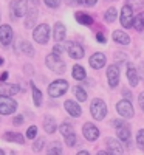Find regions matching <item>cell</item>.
I'll list each match as a JSON object with an SVG mask.
<instances>
[{"mask_svg":"<svg viewBox=\"0 0 144 155\" xmlns=\"http://www.w3.org/2000/svg\"><path fill=\"white\" fill-rule=\"evenodd\" d=\"M45 64H47V67H48L51 71H54V73H57V74H64L65 71H67V64H65V62L61 59V56L56 54V53L48 54L47 59H45Z\"/></svg>","mask_w":144,"mask_h":155,"instance_id":"1","label":"cell"},{"mask_svg":"<svg viewBox=\"0 0 144 155\" xmlns=\"http://www.w3.org/2000/svg\"><path fill=\"white\" fill-rule=\"evenodd\" d=\"M90 113H91V116H93L95 120L102 121L104 118H106V115H107L106 102H104L101 98H95L93 101H91V104H90Z\"/></svg>","mask_w":144,"mask_h":155,"instance_id":"2","label":"cell"},{"mask_svg":"<svg viewBox=\"0 0 144 155\" xmlns=\"http://www.w3.org/2000/svg\"><path fill=\"white\" fill-rule=\"evenodd\" d=\"M67 90H68V82L65 79H57L48 85V93L51 98H59L67 93Z\"/></svg>","mask_w":144,"mask_h":155,"instance_id":"3","label":"cell"},{"mask_svg":"<svg viewBox=\"0 0 144 155\" xmlns=\"http://www.w3.org/2000/svg\"><path fill=\"white\" fill-rule=\"evenodd\" d=\"M17 110V102L11 96L0 95V115H11Z\"/></svg>","mask_w":144,"mask_h":155,"instance_id":"4","label":"cell"},{"mask_svg":"<svg viewBox=\"0 0 144 155\" xmlns=\"http://www.w3.org/2000/svg\"><path fill=\"white\" fill-rule=\"evenodd\" d=\"M116 110L124 120H130L135 116V110H133V106L130 102V99H121L116 104Z\"/></svg>","mask_w":144,"mask_h":155,"instance_id":"5","label":"cell"},{"mask_svg":"<svg viewBox=\"0 0 144 155\" xmlns=\"http://www.w3.org/2000/svg\"><path fill=\"white\" fill-rule=\"evenodd\" d=\"M33 37H34V41L37 44H42L45 45L48 42V39H50V27L47 23H41V25H37L34 33H33Z\"/></svg>","mask_w":144,"mask_h":155,"instance_id":"6","label":"cell"},{"mask_svg":"<svg viewBox=\"0 0 144 155\" xmlns=\"http://www.w3.org/2000/svg\"><path fill=\"white\" fill-rule=\"evenodd\" d=\"M119 23L123 28H132L133 23V8L130 5H124L119 14Z\"/></svg>","mask_w":144,"mask_h":155,"instance_id":"7","label":"cell"},{"mask_svg":"<svg viewBox=\"0 0 144 155\" xmlns=\"http://www.w3.org/2000/svg\"><path fill=\"white\" fill-rule=\"evenodd\" d=\"M28 11V5L25 0H12L11 2V16L12 19H17L27 14Z\"/></svg>","mask_w":144,"mask_h":155,"instance_id":"8","label":"cell"},{"mask_svg":"<svg viewBox=\"0 0 144 155\" xmlns=\"http://www.w3.org/2000/svg\"><path fill=\"white\" fill-rule=\"evenodd\" d=\"M116 135H118V140L121 141V143L130 146V138H132V134H130V127L129 124L124 121L123 124L116 126Z\"/></svg>","mask_w":144,"mask_h":155,"instance_id":"9","label":"cell"},{"mask_svg":"<svg viewBox=\"0 0 144 155\" xmlns=\"http://www.w3.org/2000/svg\"><path fill=\"white\" fill-rule=\"evenodd\" d=\"M65 51L68 53V56L71 59H82L84 58V48L82 45L76 44V42H67L65 44Z\"/></svg>","mask_w":144,"mask_h":155,"instance_id":"10","label":"cell"},{"mask_svg":"<svg viewBox=\"0 0 144 155\" xmlns=\"http://www.w3.org/2000/svg\"><path fill=\"white\" fill-rule=\"evenodd\" d=\"M82 134H84L85 140H88V141H95V140H98L99 135H101L99 129H98L95 124H91V123H85V124L82 126Z\"/></svg>","mask_w":144,"mask_h":155,"instance_id":"11","label":"cell"},{"mask_svg":"<svg viewBox=\"0 0 144 155\" xmlns=\"http://www.w3.org/2000/svg\"><path fill=\"white\" fill-rule=\"evenodd\" d=\"M107 81L112 88L118 87V84H119V67L118 65H110L107 68Z\"/></svg>","mask_w":144,"mask_h":155,"instance_id":"12","label":"cell"},{"mask_svg":"<svg viewBox=\"0 0 144 155\" xmlns=\"http://www.w3.org/2000/svg\"><path fill=\"white\" fill-rule=\"evenodd\" d=\"M106 62H107V58H106V54H104V53H95V54H91V58L88 59L90 67L95 68V70L102 68L104 65H106Z\"/></svg>","mask_w":144,"mask_h":155,"instance_id":"13","label":"cell"},{"mask_svg":"<svg viewBox=\"0 0 144 155\" xmlns=\"http://www.w3.org/2000/svg\"><path fill=\"white\" fill-rule=\"evenodd\" d=\"M12 28L9 27V25H2L0 27V42H2L3 47H8L12 41Z\"/></svg>","mask_w":144,"mask_h":155,"instance_id":"14","label":"cell"},{"mask_svg":"<svg viewBox=\"0 0 144 155\" xmlns=\"http://www.w3.org/2000/svg\"><path fill=\"white\" fill-rule=\"evenodd\" d=\"M126 74H127V81L132 87H136L139 84V76H138V70L135 68L133 64H127V70H126Z\"/></svg>","mask_w":144,"mask_h":155,"instance_id":"15","label":"cell"},{"mask_svg":"<svg viewBox=\"0 0 144 155\" xmlns=\"http://www.w3.org/2000/svg\"><path fill=\"white\" fill-rule=\"evenodd\" d=\"M64 107H65V110H67L71 116H74V118L81 116V113H82V109L79 107V104H77L76 101H71V99L65 101V102H64Z\"/></svg>","mask_w":144,"mask_h":155,"instance_id":"16","label":"cell"},{"mask_svg":"<svg viewBox=\"0 0 144 155\" xmlns=\"http://www.w3.org/2000/svg\"><path fill=\"white\" fill-rule=\"evenodd\" d=\"M106 144H107L109 153H123L124 152V147L121 144V141H118L115 138H107L106 140Z\"/></svg>","mask_w":144,"mask_h":155,"instance_id":"17","label":"cell"},{"mask_svg":"<svg viewBox=\"0 0 144 155\" xmlns=\"http://www.w3.org/2000/svg\"><path fill=\"white\" fill-rule=\"evenodd\" d=\"M19 92H20V87L17 84H2L0 85V95L12 96V95H17Z\"/></svg>","mask_w":144,"mask_h":155,"instance_id":"18","label":"cell"},{"mask_svg":"<svg viewBox=\"0 0 144 155\" xmlns=\"http://www.w3.org/2000/svg\"><path fill=\"white\" fill-rule=\"evenodd\" d=\"M112 37H113V41H115L116 44H119V45H129V44H130L129 34L124 33L123 30H115L113 34H112Z\"/></svg>","mask_w":144,"mask_h":155,"instance_id":"19","label":"cell"},{"mask_svg":"<svg viewBox=\"0 0 144 155\" xmlns=\"http://www.w3.org/2000/svg\"><path fill=\"white\" fill-rule=\"evenodd\" d=\"M37 20V6L30 5V11H27V20H25V27L27 28H33L34 23Z\"/></svg>","mask_w":144,"mask_h":155,"instance_id":"20","label":"cell"},{"mask_svg":"<svg viewBox=\"0 0 144 155\" xmlns=\"http://www.w3.org/2000/svg\"><path fill=\"white\" fill-rule=\"evenodd\" d=\"M54 41H57V42H62L64 39H65V36H67V30H65V27H64V23H61V22H57V23H54Z\"/></svg>","mask_w":144,"mask_h":155,"instance_id":"21","label":"cell"},{"mask_svg":"<svg viewBox=\"0 0 144 155\" xmlns=\"http://www.w3.org/2000/svg\"><path fill=\"white\" fill-rule=\"evenodd\" d=\"M74 17H76L77 23H81V25H87V27L93 25V17L85 14V12H82V11H77L76 14H74Z\"/></svg>","mask_w":144,"mask_h":155,"instance_id":"22","label":"cell"},{"mask_svg":"<svg viewBox=\"0 0 144 155\" xmlns=\"http://www.w3.org/2000/svg\"><path fill=\"white\" fill-rule=\"evenodd\" d=\"M56 121H54V118L53 116H50V115H47L45 116V120H44V129H45V132L47 134H54L56 132Z\"/></svg>","mask_w":144,"mask_h":155,"instance_id":"23","label":"cell"},{"mask_svg":"<svg viewBox=\"0 0 144 155\" xmlns=\"http://www.w3.org/2000/svg\"><path fill=\"white\" fill-rule=\"evenodd\" d=\"M3 138L6 141H12V143H19V144H23L25 143V138L23 135H20L19 132H6L3 135Z\"/></svg>","mask_w":144,"mask_h":155,"instance_id":"24","label":"cell"},{"mask_svg":"<svg viewBox=\"0 0 144 155\" xmlns=\"http://www.w3.org/2000/svg\"><path fill=\"white\" fill-rule=\"evenodd\" d=\"M132 27L136 30V31H142L144 30V11H141L139 14L133 16V23H132Z\"/></svg>","mask_w":144,"mask_h":155,"instance_id":"25","label":"cell"},{"mask_svg":"<svg viewBox=\"0 0 144 155\" xmlns=\"http://www.w3.org/2000/svg\"><path fill=\"white\" fill-rule=\"evenodd\" d=\"M73 78L76 81H84L85 78H87V73H85V68L81 67V65H74L73 67V71H71Z\"/></svg>","mask_w":144,"mask_h":155,"instance_id":"26","label":"cell"},{"mask_svg":"<svg viewBox=\"0 0 144 155\" xmlns=\"http://www.w3.org/2000/svg\"><path fill=\"white\" fill-rule=\"evenodd\" d=\"M31 90H33V99H34V106L41 107L42 106V92L39 90L33 82H31Z\"/></svg>","mask_w":144,"mask_h":155,"instance_id":"27","label":"cell"},{"mask_svg":"<svg viewBox=\"0 0 144 155\" xmlns=\"http://www.w3.org/2000/svg\"><path fill=\"white\" fill-rule=\"evenodd\" d=\"M118 17V12H116V8H109L106 12H104V20L107 23H113Z\"/></svg>","mask_w":144,"mask_h":155,"instance_id":"28","label":"cell"},{"mask_svg":"<svg viewBox=\"0 0 144 155\" xmlns=\"http://www.w3.org/2000/svg\"><path fill=\"white\" fill-rule=\"evenodd\" d=\"M73 93H74V96H76V99L77 101H81V102H84V101H87V92L82 88V87H79V85H76L74 88H73Z\"/></svg>","mask_w":144,"mask_h":155,"instance_id":"29","label":"cell"},{"mask_svg":"<svg viewBox=\"0 0 144 155\" xmlns=\"http://www.w3.org/2000/svg\"><path fill=\"white\" fill-rule=\"evenodd\" d=\"M59 130H61L62 137H68V135L74 134V129H73V126H71V124H67V123H64V124H61V127H59Z\"/></svg>","mask_w":144,"mask_h":155,"instance_id":"30","label":"cell"},{"mask_svg":"<svg viewBox=\"0 0 144 155\" xmlns=\"http://www.w3.org/2000/svg\"><path fill=\"white\" fill-rule=\"evenodd\" d=\"M135 141H136V146L144 150V129H139V130H138Z\"/></svg>","mask_w":144,"mask_h":155,"instance_id":"31","label":"cell"},{"mask_svg":"<svg viewBox=\"0 0 144 155\" xmlns=\"http://www.w3.org/2000/svg\"><path fill=\"white\" fill-rule=\"evenodd\" d=\"M22 50H23V53L25 54H28V56H33L34 54V48L31 47V44H28V42H22Z\"/></svg>","mask_w":144,"mask_h":155,"instance_id":"32","label":"cell"},{"mask_svg":"<svg viewBox=\"0 0 144 155\" xmlns=\"http://www.w3.org/2000/svg\"><path fill=\"white\" fill-rule=\"evenodd\" d=\"M44 144H45V140H44V138H37L36 143L33 144V150H34V152H41V150L44 149Z\"/></svg>","mask_w":144,"mask_h":155,"instance_id":"33","label":"cell"},{"mask_svg":"<svg viewBox=\"0 0 144 155\" xmlns=\"http://www.w3.org/2000/svg\"><path fill=\"white\" fill-rule=\"evenodd\" d=\"M64 138H65V144H67V146H70V147L76 146V141H77L76 134H71V135H68V137H64Z\"/></svg>","mask_w":144,"mask_h":155,"instance_id":"34","label":"cell"},{"mask_svg":"<svg viewBox=\"0 0 144 155\" xmlns=\"http://www.w3.org/2000/svg\"><path fill=\"white\" fill-rule=\"evenodd\" d=\"M48 153H50V155H53V153L59 155V153H62V147L59 146V143H53V146L48 149Z\"/></svg>","mask_w":144,"mask_h":155,"instance_id":"35","label":"cell"},{"mask_svg":"<svg viewBox=\"0 0 144 155\" xmlns=\"http://www.w3.org/2000/svg\"><path fill=\"white\" fill-rule=\"evenodd\" d=\"M36 135H37V127H36V126L28 127V130H27V138H28V140H33V138H36Z\"/></svg>","mask_w":144,"mask_h":155,"instance_id":"36","label":"cell"},{"mask_svg":"<svg viewBox=\"0 0 144 155\" xmlns=\"http://www.w3.org/2000/svg\"><path fill=\"white\" fill-rule=\"evenodd\" d=\"M44 2L47 3V6L50 8H57L61 5V0H44Z\"/></svg>","mask_w":144,"mask_h":155,"instance_id":"37","label":"cell"},{"mask_svg":"<svg viewBox=\"0 0 144 155\" xmlns=\"http://www.w3.org/2000/svg\"><path fill=\"white\" fill-rule=\"evenodd\" d=\"M98 0H77V3L79 5H84V6H93L96 5Z\"/></svg>","mask_w":144,"mask_h":155,"instance_id":"38","label":"cell"},{"mask_svg":"<svg viewBox=\"0 0 144 155\" xmlns=\"http://www.w3.org/2000/svg\"><path fill=\"white\" fill-rule=\"evenodd\" d=\"M64 51H65V47H64V45H61V44L54 45V48H53V53H56V54H59V56L64 53Z\"/></svg>","mask_w":144,"mask_h":155,"instance_id":"39","label":"cell"},{"mask_svg":"<svg viewBox=\"0 0 144 155\" xmlns=\"http://www.w3.org/2000/svg\"><path fill=\"white\" fill-rule=\"evenodd\" d=\"M22 123H23V116L22 115H17V116L12 118V124H14V126H20Z\"/></svg>","mask_w":144,"mask_h":155,"instance_id":"40","label":"cell"},{"mask_svg":"<svg viewBox=\"0 0 144 155\" xmlns=\"http://www.w3.org/2000/svg\"><path fill=\"white\" fill-rule=\"evenodd\" d=\"M138 104H139V107H141V110H142V113H144V92H141V93L138 95Z\"/></svg>","mask_w":144,"mask_h":155,"instance_id":"41","label":"cell"},{"mask_svg":"<svg viewBox=\"0 0 144 155\" xmlns=\"http://www.w3.org/2000/svg\"><path fill=\"white\" fill-rule=\"evenodd\" d=\"M96 41H98L99 44H106L107 39H106V36H104L102 33H96Z\"/></svg>","mask_w":144,"mask_h":155,"instance_id":"42","label":"cell"},{"mask_svg":"<svg viewBox=\"0 0 144 155\" xmlns=\"http://www.w3.org/2000/svg\"><path fill=\"white\" fill-rule=\"evenodd\" d=\"M116 61L118 62H126L127 61V54H123V53H116Z\"/></svg>","mask_w":144,"mask_h":155,"instance_id":"43","label":"cell"},{"mask_svg":"<svg viewBox=\"0 0 144 155\" xmlns=\"http://www.w3.org/2000/svg\"><path fill=\"white\" fill-rule=\"evenodd\" d=\"M8 76H9V73H8V71H3L2 74H0V82L6 81V79H8Z\"/></svg>","mask_w":144,"mask_h":155,"instance_id":"44","label":"cell"},{"mask_svg":"<svg viewBox=\"0 0 144 155\" xmlns=\"http://www.w3.org/2000/svg\"><path fill=\"white\" fill-rule=\"evenodd\" d=\"M124 96H126V99H130V98H132V95H130V92H129V90H124Z\"/></svg>","mask_w":144,"mask_h":155,"instance_id":"45","label":"cell"},{"mask_svg":"<svg viewBox=\"0 0 144 155\" xmlns=\"http://www.w3.org/2000/svg\"><path fill=\"white\" fill-rule=\"evenodd\" d=\"M30 2V5H33V6H37L39 5V0H28Z\"/></svg>","mask_w":144,"mask_h":155,"instance_id":"46","label":"cell"},{"mask_svg":"<svg viewBox=\"0 0 144 155\" xmlns=\"http://www.w3.org/2000/svg\"><path fill=\"white\" fill-rule=\"evenodd\" d=\"M67 3L68 5H74V3H77V0H67Z\"/></svg>","mask_w":144,"mask_h":155,"instance_id":"47","label":"cell"},{"mask_svg":"<svg viewBox=\"0 0 144 155\" xmlns=\"http://www.w3.org/2000/svg\"><path fill=\"white\" fill-rule=\"evenodd\" d=\"M81 155H88V150H79Z\"/></svg>","mask_w":144,"mask_h":155,"instance_id":"48","label":"cell"},{"mask_svg":"<svg viewBox=\"0 0 144 155\" xmlns=\"http://www.w3.org/2000/svg\"><path fill=\"white\" fill-rule=\"evenodd\" d=\"M5 153V150H2V149H0V155H3Z\"/></svg>","mask_w":144,"mask_h":155,"instance_id":"49","label":"cell"},{"mask_svg":"<svg viewBox=\"0 0 144 155\" xmlns=\"http://www.w3.org/2000/svg\"><path fill=\"white\" fill-rule=\"evenodd\" d=\"M2 64H3V59H2V58H0V65H2Z\"/></svg>","mask_w":144,"mask_h":155,"instance_id":"50","label":"cell"},{"mask_svg":"<svg viewBox=\"0 0 144 155\" xmlns=\"http://www.w3.org/2000/svg\"><path fill=\"white\" fill-rule=\"evenodd\" d=\"M107 2H109V0H107ZM112 2H113V0H112Z\"/></svg>","mask_w":144,"mask_h":155,"instance_id":"51","label":"cell"}]
</instances>
